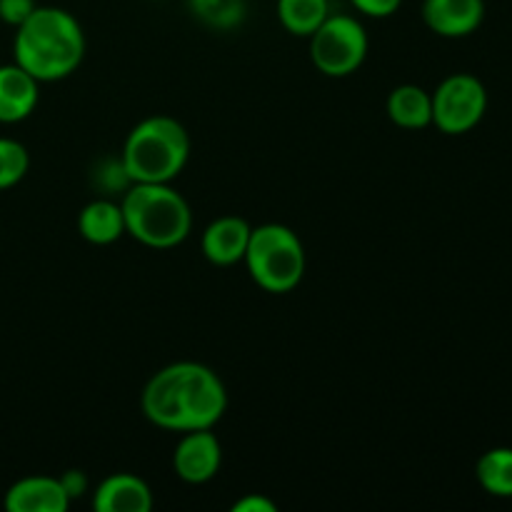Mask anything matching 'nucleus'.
<instances>
[{"label":"nucleus","mask_w":512,"mask_h":512,"mask_svg":"<svg viewBox=\"0 0 512 512\" xmlns=\"http://www.w3.org/2000/svg\"><path fill=\"white\" fill-rule=\"evenodd\" d=\"M143 415L173 433L215 428L228 408V390L215 370L203 363H173L160 368L140 395Z\"/></svg>","instance_id":"nucleus-1"},{"label":"nucleus","mask_w":512,"mask_h":512,"mask_svg":"<svg viewBox=\"0 0 512 512\" xmlns=\"http://www.w3.org/2000/svg\"><path fill=\"white\" fill-rule=\"evenodd\" d=\"M15 63L38 83H55L80 68L85 35L75 15L53 5H38L23 25L15 28Z\"/></svg>","instance_id":"nucleus-2"},{"label":"nucleus","mask_w":512,"mask_h":512,"mask_svg":"<svg viewBox=\"0 0 512 512\" xmlns=\"http://www.w3.org/2000/svg\"><path fill=\"white\" fill-rule=\"evenodd\" d=\"M125 233L155 250L183 243L193 228L190 205L170 183H133L120 200Z\"/></svg>","instance_id":"nucleus-3"},{"label":"nucleus","mask_w":512,"mask_h":512,"mask_svg":"<svg viewBox=\"0 0 512 512\" xmlns=\"http://www.w3.org/2000/svg\"><path fill=\"white\" fill-rule=\"evenodd\" d=\"M190 158V135L170 115H153L135 125L123 143V160L133 183H173Z\"/></svg>","instance_id":"nucleus-4"},{"label":"nucleus","mask_w":512,"mask_h":512,"mask_svg":"<svg viewBox=\"0 0 512 512\" xmlns=\"http://www.w3.org/2000/svg\"><path fill=\"white\" fill-rule=\"evenodd\" d=\"M243 263L250 278L265 293L283 295L300 285L305 275V248L295 230L280 223L253 228Z\"/></svg>","instance_id":"nucleus-5"},{"label":"nucleus","mask_w":512,"mask_h":512,"mask_svg":"<svg viewBox=\"0 0 512 512\" xmlns=\"http://www.w3.org/2000/svg\"><path fill=\"white\" fill-rule=\"evenodd\" d=\"M368 58V33L353 15H328L310 35V60L328 78H348Z\"/></svg>","instance_id":"nucleus-6"},{"label":"nucleus","mask_w":512,"mask_h":512,"mask_svg":"<svg viewBox=\"0 0 512 512\" xmlns=\"http://www.w3.org/2000/svg\"><path fill=\"white\" fill-rule=\"evenodd\" d=\"M433 125L445 135L470 133L488 110V90L475 75L455 73L430 93Z\"/></svg>","instance_id":"nucleus-7"},{"label":"nucleus","mask_w":512,"mask_h":512,"mask_svg":"<svg viewBox=\"0 0 512 512\" xmlns=\"http://www.w3.org/2000/svg\"><path fill=\"white\" fill-rule=\"evenodd\" d=\"M220 463H223V448H220V440L215 438L213 428L188 430L175 445L173 468L183 483H208L218 475Z\"/></svg>","instance_id":"nucleus-8"},{"label":"nucleus","mask_w":512,"mask_h":512,"mask_svg":"<svg viewBox=\"0 0 512 512\" xmlns=\"http://www.w3.org/2000/svg\"><path fill=\"white\" fill-rule=\"evenodd\" d=\"M423 23L440 38H465L485 18L483 0H423Z\"/></svg>","instance_id":"nucleus-9"},{"label":"nucleus","mask_w":512,"mask_h":512,"mask_svg":"<svg viewBox=\"0 0 512 512\" xmlns=\"http://www.w3.org/2000/svg\"><path fill=\"white\" fill-rule=\"evenodd\" d=\"M250 233H253V228L248 225V220L238 218V215H223V218H215L203 230L200 250H203L208 263L220 265V268L243 263Z\"/></svg>","instance_id":"nucleus-10"},{"label":"nucleus","mask_w":512,"mask_h":512,"mask_svg":"<svg viewBox=\"0 0 512 512\" xmlns=\"http://www.w3.org/2000/svg\"><path fill=\"white\" fill-rule=\"evenodd\" d=\"M68 508L70 498L60 478H48V475H30L18 480L5 493L8 512H65Z\"/></svg>","instance_id":"nucleus-11"},{"label":"nucleus","mask_w":512,"mask_h":512,"mask_svg":"<svg viewBox=\"0 0 512 512\" xmlns=\"http://www.w3.org/2000/svg\"><path fill=\"white\" fill-rule=\"evenodd\" d=\"M153 508V493L138 475H108L93 493V510L98 512H148Z\"/></svg>","instance_id":"nucleus-12"},{"label":"nucleus","mask_w":512,"mask_h":512,"mask_svg":"<svg viewBox=\"0 0 512 512\" xmlns=\"http://www.w3.org/2000/svg\"><path fill=\"white\" fill-rule=\"evenodd\" d=\"M40 83L18 63L0 65V123H20L38 105Z\"/></svg>","instance_id":"nucleus-13"},{"label":"nucleus","mask_w":512,"mask_h":512,"mask_svg":"<svg viewBox=\"0 0 512 512\" xmlns=\"http://www.w3.org/2000/svg\"><path fill=\"white\" fill-rule=\"evenodd\" d=\"M78 233L90 245H113L125 235V218L120 203L113 198H95L80 210Z\"/></svg>","instance_id":"nucleus-14"},{"label":"nucleus","mask_w":512,"mask_h":512,"mask_svg":"<svg viewBox=\"0 0 512 512\" xmlns=\"http://www.w3.org/2000/svg\"><path fill=\"white\" fill-rule=\"evenodd\" d=\"M385 113L398 128L423 130L433 125V98L420 85H398L390 90Z\"/></svg>","instance_id":"nucleus-15"},{"label":"nucleus","mask_w":512,"mask_h":512,"mask_svg":"<svg viewBox=\"0 0 512 512\" xmlns=\"http://www.w3.org/2000/svg\"><path fill=\"white\" fill-rule=\"evenodd\" d=\"M328 15V0H278L280 25L298 38H310Z\"/></svg>","instance_id":"nucleus-16"},{"label":"nucleus","mask_w":512,"mask_h":512,"mask_svg":"<svg viewBox=\"0 0 512 512\" xmlns=\"http://www.w3.org/2000/svg\"><path fill=\"white\" fill-rule=\"evenodd\" d=\"M478 483L495 498H512V448H493L478 460Z\"/></svg>","instance_id":"nucleus-17"},{"label":"nucleus","mask_w":512,"mask_h":512,"mask_svg":"<svg viewBox=\"0 0 512 512\" xmlns=\"http://www.w3.org/2000/svg\"><path fill=\"white\" fill-rule=\"evenodd\" d=\"M190 13L213 30H233L245 18V0H188Z\"/></svg>","instance_id":"nucleus-18"},{"label":"nucleus","mask_w":512,"mask_h":512,"mask_svg":"<svg viewBox=\"0 0 512 512\" xmlns=\"http://www.w3.org/2000/svg\"><path fill=\"white\" fill-rule=\"evenodd\" d=\"M30 168V155L23 143L13 138H0V190H8L25 178Z\"/></svg>","instance_id":"nucleus-19"},{"label":"nucleus","mask_w":512,"mask_h":512,"mask_svg":"<svg viewBox=\"0 0 512 512\" xmlns=\"http://www.w3.org/2000/svg\"><path fill=\"white\" fill-rule=\"evenodd\" d=\"M95 183L100 185V188L105 190V195L110 193H125V190L133 185V180H130L128 170H125L123 160H103V163L95 168Z\"/></svg>","instance_id":"nucleus-20"},{"label":"nucleus","mask_w":512,"mask_h":512,"mask_svg":"<svg viewBox=\"0 0 512 512\" xmlns=\"http://www.w3.org/2000/svg\"><path fill=\"white\" fill-rule=\"evenodd\" d=\"M35 8H38L35 0H0V20L18 28L33 15Z\"/></svg>","instance_id":"nucleus-21"},{"label":"nucleus","mask_w":512,"mask_h":512,"mask_svg":"<svg viewBox=\"0 0 512 512\" xmlns=\"http://www.w3.org/2000/svg\"><path fill=\"white\" fill-rule=\"evenodd\" d=\"M350 3H353V8L358 10V13L368 15V18L383 20L398 13L403 0H350Z\"/></svg>","instance_id":"nucleus-22"},{"label":"nucleus","mask_w":512,"mask_h":512,"mask_svg":"<svg viewBox=\"0 0 512 512\" xmlns=\"http://www.w3.org/2000/svg\"><path fill=\"white\" fill-rule=\"evenodd\" d=\"M60 483H63L70 500L83 498V495L88 493V475H85L83 470H68L65 475H60Z\"/></svg>","instance_id":"nucleus-23"},{"label":"nucleus","mask_w":512,"mask_h":512,"mask_svg":"<svg viewBox=\"0 0 512 512\" xmlns=\"http://www.w3.org/2000/svg\"><path fill=\"white\" fill-rule=\"evenodd\" d=\"M233 512H278V505L265 495H243L233 503Z\"/></svg>","instance_id":"nucleus-24"}]
</instances>
